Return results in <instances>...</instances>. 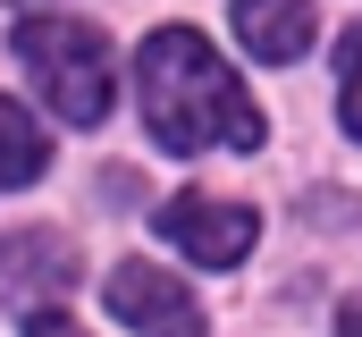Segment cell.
<instances>
[{"mask_svg": "<svg viewBox=\"0 0 362 337\" xmlns=\"http://www.w3.org/2000/svg\"><path fill=\"white\" fill-rule=\"evenodd\" d=\"M337 337H362V304H346V312H337Z\"/></svg>", "mask_w": 362, "mask_h": 337, "instance_id": "30bf717a", "label": "cell"}, {"mask_svg": "<svg viewBox=\"0 0 362 337\" xmlns=\"http://www.w3.org/2000/svg\"><path fill=\"white\" fill-rule=\"evenodd\" d=\"M135 93H144V127L160 152H253L262 144L253 93L194 25H160L135 51Z\"/></svg>", "mask_w": 362, "mask_h": 337, "instance_id": "6da1fadb", "label": "cell"}, {"mask_svg": "<svg viewBox=\"0 0 362 337\" xmlns=\"http://www.w3.org/2000/svg\"><path fill=\"white\" fill-rule=\"evenodd\" d=\"M76 287V245H59L51 228L0 236V295H59Z\"/></svg>", "mask_w": 362, "mask_h": 337, "instance_id": "8992f818", "label": "cell"}, {"mask_svg": "<svg viewBox=\"0 0 362 337\" xmlns=\"http://www.w3.org/2000/svg\"><path fill=\"white\" fill-rule=\"evenodd\" d=\"M337 118H346V135H362V25L337 42Z\"/></svg>", "mask_w": 362, "mask_h": 337, "instance_id": "ba28073f", "label": "cell"}, {"mask_svg": "<svg viewBox=\"0 0 362 337\" xmlns=\"http://www.w3.org/2000/svg\"><path fill=\"white\" fill-rule=\"evenodd\" d=\"M110 312L135 337H202V304L152 261H118L110 270Z\"/></svg>", "mask_w": 362, "mask_h": 337, "instance_id": "277c9868", "label": "cell"}, {"mask_svg": "<svg viewBox=\"0 0 362 337\" xmlns=\"http://www.w3.org/2000/svg\"><path fill=\"white\" fill-rule=\"evenodd\" d=\"M42 168H51V135H42L17 101H0V194H8V185H34Z\"/></svg>", "mask_w": 362, "mask_h": 337, "instance_id": "52a82bcc", "label": "cell"}, {"mask_svg": "<svg viewBox=\"0 0 362 337\" xmlns=\"http://www.w3.org/2000/svg\"><path fill=\"white\" fill-rule=\"evenodd\" d=\"M312 34H320V17H312V0H236V42L253 51V59H303L312 51Z\"/></svg>", "mask_w": 362, "mask_h": 337, "instance_id": "5b68a950", "label": "cell"}, {"mask_svg": "<svg viewBox=\"0 0 362 337\" xmlns=\"http://www.w3.org/2000/svg\"><path fill=\"white\" fill-rule=\"evenodd\" d=\"M160 236L202 270H236L262 236V219L245 202H219V194H177V202H160Z\"/></svg>", "mask_w": 362, "mask_h": 337, "instance_id": "3957f363", "label": "cell"}, {"mask_svg": "<svg viewBox=\"0 0 362 337\" xmlns=\"http://www.w3.org/2000/svg\"><path fill=\"white\" fill-rule=\"evenodd\" d=\"M25 337H85L68 312H25Z\"/></svg>", "mask_w": 362, "mask_h": 337, "instance_id": "9c48e42d", "label": "cell"}, {"mask_svg": "<svg viewBox=\"0 0 362 337\" xmlns=\"http://www.w3.org/2000/svg\"><path fill=\"white\" fill-rule=\"evenodd\" d=\"M17 59L42 84V101L68 127H101L110 118V42L85 17H25L17 25Z\"/></svg>", "mask_w": 362, "mask_h": 337, "instance_id": "7a4b0ae2", "label": "cell"}]
</instances>
